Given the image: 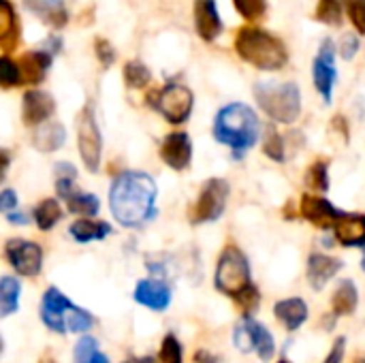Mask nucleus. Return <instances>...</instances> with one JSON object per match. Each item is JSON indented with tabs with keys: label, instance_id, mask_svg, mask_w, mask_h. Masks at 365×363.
<instances>
[{
	"label": "nucleus",
	"instance_id": "nucleus-38",
	"mask_svg": "<svg viewBox=\"0 0 365 363\" xmlns=\"http://www.w3.org/2000/svg\"><path fill=\"white\" fill-rule=\"evenodd\" d=\"M96 353H98V342H96V338L83 334V336L77 340L75 349H73V359H75V363H90V359H92Z\"/></svg>",
	"mask_w": 365,
	"mask_h": 363
},
{
	"label": "nucleus",
	"instance_id": "nucleus-35",
	"mask_svg": "<svg viewBox=\"0 0 365 363\" xmlns=\"http://www.w3.org/2000/svg\"><path fill=\"white\" fill-rule=\"evenodd\" d=\"M160 363H184V349L175 334H167L160 342Z\"/></svg>",
	"mask_w": 365,
	"mask_h": 363
},
{
	"label": "nucleus",
	"instance_id": "nucleus-8",
	"mask_svg": "<svg viewBox=\"0 0 365 363\" xmlns=\"http://www.w3.org/2000/svg\"><path fill=\"white\" fill-rule=\"evenodd\" d=\"M229 195H231V186H229L227 180H222V178H210L201 186V193H199L197 201L190 205L188 220L192 225H207V223L220 220L222 214H225V210H227Z\"/></svg>",
	"mask_w": 365,
	"mask_h": 363
},
{
	"label": "nucleus",
	"instance_id": "nucleus-33",
	"mask_svg": "<svg viewBox=\"0 0 365 363\" xmlns=\"http://www.w3.org/2000/svg\"><path fill=\"white\" fill-rule=\"evenodd\" d=\"M263 152L267 158L274 163H284L287 160V150H284V139L276 131V126H267L265 137H263Z\"/></svg>",
	"mask_w": 365,
	"mask_h": 363
},
{
	"label": "nucleus",
	"instance_id": "nucleus-13",
	"mask_svg": "<svg viewBox=\"0 0 365 363\" xmlns=\"http://www.w3.org/2000/svg\"><path fill=\"white\" fill-rule=\"evenodd\" d=\"M160 158L173 171H186L192 163V141L188 133H171L160 143Z\"/></svg>",
	"mask_w": 365,
	"mask_h": 363
},
{
	"label": "nucleus",
	"instance_id": "nucleus-19",
	"mask_svg": "<svg viewBox=\"0 0 365 363\" xmlns=\"http://www.w3.org/2000/svg\"><path fill=\"white\" fill-rule=\"evenodd\" d=\"M24 4L49 28H64L68 21V9L64 0H24Z\"/></svg>",
	"mask_w": 365,
	"mask_h": 363
},
{
	"label": "nucleus",
	"instance_id": "nucleus-30",
	"mask_svg": "<svg viewBox=\"0 0 365 363\" xmlns=\"http://www.w3.org/2000/svg\"><path fill=\"white\" fill-rule=\"evenodd\" d=\"M306 186L314 193H327L329 190V165L327 160H314L306 171Z\"/></svg>",
	"mask_w": 365,
	"mask_h": 363
},
{
	"label": "nucleus",
	"instance_id": "nucleus-40",
	"mask_svg": "<svg viewBox=\"0 0 365 363\" xmlns=\"http://www.w3.org/2000/svg\"><path fill=\"white\" fill-rule=\"evenodd\" d=\"M344 11L349 13V19L353 24V28L365 34V0H342Z\"/></svg>",
	"mask_w": 365,
	"mask_h": 363
},
{
	"label": "nucleus",
	"instance_id": "nucleus-55",
	"mask_svg": "<svg viewBox=\"0 0 365 363\" xmlns=\"http://www.w3.org/2000/svg\"><path fill=\"white\" fill-rule=\"evenodd\" d=\"M278 363H291V362H289V359H280V362H278Z\"/></svg>",
	"mask_w": 365,
	"mask_h": 363
},
{
	"label": "nucleus",
	"instance_id": "nucleus-39",
	"mask_svg": "<svg viewBox=\"0 0 365 363\" xmlns=\"http://www.w3.org/2000/svg\"><path fill=\"white\" fill-rule=\"evenodd\" d=\"M255 353L259 355V359H261V362H272V359H274V355H276V340H274L272 332H269L265 325H261V329H259L257 351H255Z\"/></svg>",
	"mask_w": 365,
	"mask_h": 363
},
{
	"label": "nucleus",
	"instance_id": "nucleus-5",
	"mask_svg": "<svg viewBox=\"0 0 365 363\" xmlns=\"http://www.w3.org/2000/svg\"><path fill=\"white\" fill-rule=\"evenodd\" d=\"M255 98L263 113L278 124H293L302 116V90L293 81H259Z\"/></svg>",
	"mask_w": 365,
	"mask_h": 363
},
{
	"label": "nucleus",
	"instance_id": "nucleus-18",
	"mask_svg": "<svg viewBox=\"0 0 365 363\" xmlns=\"http://www.w3.org/2000/svg\"><path fill=\"white\" fill-rule=\"evenodd\" d=\"M195 30L205 43H212L220 36L222 19L214 0H195Z\"/></svg>",
	"mask_w": 365,
	"mask_h": 363
},
{
	"label": "nucleus",
	"instance_id": "nucleus-45",
	"mask_svg": "<svg viewBox=\"0 0 365 363\" xmlns=\"http://www.w3.org/2000/svg\"><path fill=\"white\" fill-rule=\"evenodd\" d=\"M79 188L75 186V180H56V193L62 201L71 199Z\"/></svg>",
	"mask_w": 365,
	"mask_h": 363
},
{
	"label": "nucleus",
	"instance_id": "nucleus-4",
	"mask_svg": "<svg viewBox=\"0 0 365 363\" xmlns=\"http://www.w3.org/2000/svg\"><path fill=\"white\" fill-rule=\"evenodd\" d=\"M41 321L49 332L56 334H86L94 327V317L75 306L60 293L58 287H49L41 300Z\"/></svg>",
	"mask_w": 365,
	"mask_h": 363
},
{
	"label": "nucleus",
	"instance_id": "nucleus-12",
	"mask_svg": "<svg viewBox=\"0 0 365 363\" xmlns=\"http://www.w3.org/2000/svg\"><path fill=\"white\" fill-rule=\"evenodd\" d=\"M299 212L302 216L317 229H334L336 220L340 218L342 210H338L331 201H327L325 197H319V195H312V193H306L302 197V203H299Z\"/></svg>",
	"mask_w": 365,
	"mask_h": 363
},
{
	"label": "nucleus",
	"instance_id": "nucleus-43",
	"mask_svg": "<svg viewBox=\"0 0 365 363\" xmlns=\"http://www.w3.org/2000/svg\"><path fill=\"white\" fill-rule=\"evenodd\" d=\"M19 205V199H17V193L13 188H4L0 190V212L2 214H11L15 212Z\"/></svg>",
	"mask_w": 365,
	"mask_h": 363
},
{
	"label": "nucleus",
	"instance_id": "nucleus-16",
	"mask_svg": "<svg viewBox=\"0 0 365 363\" xmlns=\"http://www.w3.org/2000/svg\"><path fill=\"white\" fill-rule=\"evenodd\" d=\"M331 231H334V237L344 248H364L365 250V214L342 212Z\"/></svg>",
	"mask_w": 365,
	"mask_h": 363
},
{
	"label": "nucleus",
	"instance_id": "nucleus-32",
	"mask_svg": "<svg viewBox=\"0 0 365 363\" xmlns=\"http://www.w3.org/2000/svg\"><path fill=\"white\" fill-rule=\"evenodd\" d=\"M342 13H344L342 0H319V4L314 9V17L327 26H340Z\"/></svg>",
	"mask_w": 365,
	"mask_h": 363
},
{
	"label": "nucleus",
	"instance_id": "nucleus-6",
	"mask_svg": "<svg viewBox=\"0 0 365 363\" xmlns=\"http://www.w3.org/2000/svg\"><path fill=\"white\" fill-rule=\"evenodd\" d=\"M252 285V270L248 257L242 252L240 246L229 244L216 263V274H214V287L227 297H237L244 289Z\"/></svg>",
	"mask_w": 365,
	"mask_h": 363
},
{
	"label": "nucleus",
	"instance_id": "nucleus-46",
	"mask_svg": "<svg viewBox=\"0 0 365 363\" xmlns=\"http://www.w3.org/2000/svg\"><path fill=\"white\" fill-rule=\"evenodd\" d=\"M53 173H56V180H75L77 178V169L71 163H58L53 167Z\"/></svg>",
	"mask_w": 365,
	"mask_h": 363
},
{
	"label": "nucleus",
	"instance_id": "nucleus-24",
	"mask_svg": "<svg viewBox=\"0 0 365 363\" xmlns=\"http://www.w3.org/2000/svg\"><path fill=\"white\" fill-rule=\"evenodd\" d=\"M359 306V291L353 280H342L331 297V310L336 317H351Z\"/></svg>",
	"mask_w": 365,
	"mask_h": 363
},
{
	"label": "nucleus",
	"instance_id": "nucleus-25",
	"mask_svg": "<svg viewBox=\"0 0 365 363\" xmlns=\"http://www.w3.org/2000/svg\"><path fill=\"white\" fill-rule=\"evenodd\" d=\"M259 329H261V323L255 321L252 317H244L235 329H233V344L240 353L244 355H250L257 351V338H259Z\"/></svg>",
	"mask_w": 365,
	"mask_h": 363
},
{
	"label": "nucleus",
	"instance_id": "nucleus-41",
	"mask_svg": "<svg viewBox=\"0 0 365 363\" xmlns=\"http://www.w3.org/2000/svg\"><path fill=\"white\" fill-rule=\"evenodd\" d=\"M94 51H96V58H98V62L105 66V68H109L113 62H115V49H113V45L107 41V39H94Z\"/></svg>",
	"mask_w": 365,
	"mask_h": 363
},
{
	"label": "nucleus",
	"instance_id": "nucleus-34",
	"mask_svg": "<svg viewBox=\"0 0 365 363\" xmlns=\"http://www.w3.org/2000/svg\"><path fill=\"white\" fill-rule=\"evenodd\" d=\"M24 83L21 77V68L15 60H11L9 56H0V88L9 90V88H17Z\"/></svg>",
	"mask_w": 365,
	"mask_h": 363
},
{
	"label": "nucleus",
	"instance_id": "nucleus-37",
	"mask_svg": "<svg viewBox=\"0 0 365 363\" xmlns=\"http://www.w3.org/2000/svg\"><path fill=\"white\" fill-rule=\"evenodd\" d=\"M235 300V304H237V308L244 312V317H250L257 308H259V304H261V293H259V287L257 285H250L248 289H244L237 297H233Z\"/></svg>",
	"mask_w": 365,
	"mask_h": 363
},
{
	"label": "nucleus",
	"instance_id": "nucleus-49",
	"mask_svg": "<svg viewBox=\"0 0 365 363\" xmlns=\"http://www.w3.org/2000/svg\"><path fill=\"white\" fill-rule=\"evenodd\" d=\"M195 362L197 363H218L216 362V357H214V355H210L207 351H199V353L195 355Z\"/></svg>",
	"mask_w": 365,
	"mask_h": 363
},
{
	"label": "nucleus",
	"instance_id": "nucleus-2",
	"mask_svg": "<svg viewBox=\"0 0 365 363\" xmlns=\"http://www.w3.org/2000/svg\"><path fill=\"white\" fill-rule=\"evenodd\" d=\"M212 133L218 143L231 148L235 160H242L246 152L257 145L261 137V122L252 107L244 103H229L218 109Z\"/></svg>",
	"mask_w": 365,
	"mask_h": 363
},
{
	"label": "nucleus",
	"instance_id": "nucleus-54",
	"mask_svg": "<svg viewBox=\"0 0 365 363\" xmlns=\"http://www.w3.org/2000/svg\"><path fill=\"white\" fill-rule=\"evenodd\" d=\"M2 349H4V344H2V336H0V353H2Z\"/></svg>",
	"mask_w": 365,
	"mask_h": 363
},
{
	"label": "nucleus",
	"instance_id": "nucleus-7",
	"mask_svg": "<svg viewBox=\"0 0 365 363\" xmlns=\"http://www.w3.org/2000/svg\"><path fill=\"white\" fill-rule=\"evenodd\" d=\"M148 105L154 107L169 124H184L195 107V94L184 83H167L160 90L148 94Z\"/></svg>",
	"mask_w": 365,
	"mask_h": 363
},
{
	"label": "nucleus",
	"instance_id": "nucleus-11",
	"mask_svg": "<svg viewBox=\"0 0 365 363\" xmlns=\"http://www.w3.org/2000/svg\"><path fill=\"white\" fill-rule=\"evenodd\" d=\"M336 58V45L331 39H323L319 53L312 62V79H314V88L319 90V94L323 96V103L329 105L334 98V86L338 79V71L334 64Z\"/></svg>",
	"mask_w": 365,
	"mask_h": 363
},
{
	"label": "nucleus",
	"instance_id": "nucleus-15",
	"mask_svg": "<svg viewBox=\"0 0 365 363\" xmlns=\"http://www.w3.org/2000/svg\"><path fill=\"white\" fill-rule=\"evenodd\" d=\"M171 289L165 280H156V278H143L137 282L133 300L154 312H165L171 306Z\"/></svg>",
	"mask_w": 365,
	"mask_h": 363
},
{
	"label": "nucleus",
	"instance_id": "nucleus-28",
	"mask_svg": "<svg viewBox=\"0 0 365 363\" xmlns=\"http://www.w3.org/2000/svg\"><path fill=\"white\" fill-rule=\"evenodd\" d=\"M32 218L41 231H51L62 220V208H60L58 199H43L32 210Z\"/></svg>",
	"mask_w": 365,
	"mask_h": 363
},
{
	"label": "nucleus",
	"instance_id": "nucleus-3",
	"mask_svg": "<svg viewBox=\"0 0 365 363\" xmlns=\"http://www.w3.org/2000/svg\"><path fill=\"white\" fill-rule=\"evenodd\" d=\"M237 56L259 71H280L289 62V51L284 43L257 26H244L235 34Z\"/></svg>",
	"mask_w": 365,
	"mask_h": 363
},
{
	"label": "nucleus",
	"instance_id": "nucleus-36",
	"mask_svg": "<svg viewBox=\"0 0 365 363\" xmlns=\"http://www.w3.org/2000/svg\"><path fill=\"white\" fill-rule=\"evenodd\" d=\"M233 6H235V11H237L244 19L255 21V19H259V17L265 15V11H267V0H233Z\"/></svg>",
	"mask_w": 365,
	"mask_h": 363
},
{
	"label": "nucleus",
	"instance_id": "nucleus-47",
	"mask_svg": "<svg viewBox=\"0 0 365 363\" xmlns=\"http://www.w3.org/2000/svg\"><path fill=\"white\" fill-rule=\"evenodd\" d=\"M9 169H11V152L6 148H0V184L6 180Z\"/></svg>",
	"mask_w": 365,
	"mask_h": 363
},
{
	"label": "nucleus",
	"instance_id": "nucleus-17",
	"mask_svg": "<svg viewBox=\"0 0 365 363\" xmlns=\"http://www.w3.org/2000/svg\"><path fill=\"white\" fill-rule=\"evenodd\" d=\"M344 263L336 257L329 255H321V252H312L308 257V282L314 291H323L340 272H342Z\"/></svg>",
	"mask_w": 365,
	"mask_h": 363
},
{
	"label": "nucleus",
	"instance_id": "nucleus-1",
	"mask_svg": "<svg viewBox=\"0 0 365 363\" xmlns=\"http://www.w3.org/2000/svg\"><path fill=\"white\" fill-rule=\"evenodd\" d=\"M158 188L145 171H122L109 188V208L124 229H141L156 218Z\"/></svg>",
	"mask_w": 365,
	"mask_h": 363
},
{
	"label": "nucleus",
	"instance_id": "nucleus-10",
	"mask_svg": "<svg viewBox=\"0 0 365 363\" xmlns=\"http://www.w3.org/2000/svg\"><path fill=\"white\" fill-rule=\"evenodd\" d=\"M6 263L24 278H36L43 270V248L30 240H9L4 246Z\"/></svg>",
	"mask_w": 365,
	"mask_h": 363
},
{
	"label": "nucleus",
	"instance_id": "nucleus-14",
	"mask_svg": "<svg viewBox=\"0 0 365 363\" xmlns=\"http://www.w3.org/2000/svg\"><path fill=\"white\" fill-rule=\"evenodd\" d=\"M56 111V101L49 92L43 90H28L21 101V120L26 126H41L45 124Z\"/></svg>",
	"mask_w": 365,
	"mask_h": 363
},
{
	"label": "nucleus",
	"instance_id": "nucleus-26",
	"mask_svg": "<svg viewBox=\"0 0 365 363\" xmlns=\"http://www.w3.org/2000/svg\"><path fill=\"white\" fill-rule=\"evenodd\" d=\"M17 15L15 9L9 0H0V47L2 49H13L17 43Z\"/></svg>",
	"mask_w": 365,
	"mask_h": 363
},
{
	"label": "nucleus",
	"instance_id": "nucleus-42",
	"mask_svg": "<svg viewBox=\"0 0 365 363\" xmlns=\"http://www.w3.org/2000/svg\"><path fill=\"white\" fill-rule=\"evenodd\" d=\"M359 51V39L351 32L342 34V41H340V56L344 60H353Z\"/></svg>",
	"mask_w": 365,
	"mask_h": 363
},
{
	"label": "nucleus",
	"instance_id": "nucleus-51",
	"mask_svg": "<svg viewBox=\"0 0 365 363\" xmlns=\"http://www.w3.org/2000/svg\"><path fill=\"white\" fill-rule=\"evenodd\" d=\"M90 363H111V362H109V357H107L105 353H101V351H98V353L90 359Z\"/></svg>",
	"mask_w": 365,
	"mask_h": 363
},
{
	"label": "nucleus",
	"instance_id": "nucleus-22",
	"mask_svg": "<svg viewBox=\"0 0 365 363\" xmlns=\"http://www.w3.org/2000/svg\"><path fill=\"white\" fill-rule=\"evenodd\" d=\"M111 225L105 220H92V218H79L68 227L71 237L77 244H90V242H103L111 235Z\"/></svg>",
	"mask_w": 365,
	"mask_h": 363
},
{
	"label": "nucleus",
	"instance_id": "nucleus-44",
	"mask_svg": "<svg viewBox=\"0 0 365 363\" xmlns=\"http://www.w3.org/2000/svg\"><path fill=\"white\" fill-rule=\"evenodd\" d=\"M344 353H346V338L340 336L336 338V342L331 344V351L327 353L325 362L323 363H342L344 362Z\"/></svg>",
	"mask_w": 365,
	"mask_h": 363
},
{
	"label": "nucleus",
	"instance_id": "nucleus-48",
	"mask_svg": "<svg viewBox=\"0 0 365 363\" xmlns=\"http://www.w3.org/2000/svg\"><path fill=\"white\" fill-rule=\"evenodd\" d=\"M6 220H9L11 225H26V223H28V216H26V214H21V212H19V208H17L15 212L6 214Z\"/></svg>",
	"mask_w": 365,
	"mask_h": 363
},
{
	"label": "nucleus",
	"instance_id": "nucleus-31",
	"mask_svg": "<svg viewBox=\"0 0 365 363\" xmlns=\"http://www.w3.org/2000/svg\"><path fill=\"white\" fill-rule=\"evenodd\" d=\"M122 75H124V83L128 88H133V90H141V88H145L152 81V73H150V68L141 60L126 62Z\"/></svg>",
	"mask_w": 365,
	"mask_h": 363
},
{
	"label": "nucleus",
	"instance_id": "nucleus-52",
	"mask_svg": "<svg viewBox=\"0 0 365 363\" xmlns=\"http://www.w3.org/2000/svg\"><path fill=\"white\" fill-rule=\"evenodd\" d=\"M38 363H58V362H56V359H53L51 355H43V357H41V362H38Z\"/></svg>",
	"mask_w": 365,
	"mask_h": 363
},
{
	"label": "nucleus",
	"instance_id": "nucleus-27",
	"mask_svg": "<svg viewBox=\"0 0 365 363\" xmlns=\"http://www.w3.org/2000/svg\"><path fill=\"white\" fill-rule=\"evenodd\" d=\"M19 295H21L19 280L15 276H2L0 278V319H6L17 312Z\"/></svg>",
	"mask_w": 365,
	"mask_h": 363
},
{
	"label": "nucleus",
	"instance_id": "nucleus-23",
	"mask_svg": "<svg viewBox=\"0 0 365 363\" xmlns=\"http://www.w3.org/2000/svg\"><path fill=\"white\" fill-rule=\"evenodd\" d=\"M64 141H66V128L60 122H45V124L36 126V131L32 135V145L43 154L60 150L64 145Z\"/></svg>",
	"mask_w": 365,
	"mask_h": 363
},
{
	"label": "nucleus",
	"instance_id": "nucleus-29",
	"mask_svg": "<svg viewBox=\"0 0 365 363\" xmlns=\"http://www.w3.org/2000/svg\"><path fill=\"white\" fill-rule=\"evenodd\" d=\"M66 208L71 214L75 216H81V218H94L101 210V201L96 195L92 193H83V190H77L71 199H66Z\"/></svg>",
	"mask_w": 365,
	"mask_h": 363
},
{
	"label": "nucleus",
	"instance_id": "nucleus-20",
	"mask_svg": "<svg viewBox=\"0 0 365 363\" xmlns=\"http://www.w3.org/2000/svg\"><path fill=\"white\" fill-rule=\"evenodd\" d=\"M51 60L53 56L47 53L45 49H34V51H28L24 53L17 64L21 68V77H24V83H41L47 75V71L51 68Z\"/></svg>",
	"mask_w": 365,
	"mask_h": 363
},
{
	"label": "nucleus",
	"instance_id": "nucleus-9",
	"mask_svg": "<svg viewBox=\"0 0 365 363\" xmlns=\"http://www.w3.org/2000/svg\"><path fill=\"white\" fill-rule=\"evenodd\" d=\"M77 148L79 156L90 173H96L101 167V154H103V135L96 124L94 107L88 103L79 116H77Z\"/></svg>",
	"mask_w": 365,
	"mask_h": 363
},
{
	"label": "nucleus",
	"instance_id": "nucleus-21",
	"mask_svg": "<svg viewBox=\"0 0 365 363\" xmlns=\"http://www.w3.org/2000/svg\"><path fill=\"white\" fill-rule=\"evenodd\" d=\"M274 315L276 319L289 329V332H297L310 317L308 312V304L302 297H289V300H280L274 306Z\"/></svg>",
	"mask_w": 365,
	"mask_h": 363
},
{
	"label": "nucleus",
	"instance_id": "nucleus-50",
	"mask_svg": "<svg viewBox=\"0 0 365 363\" xmlns=\"http://www.w3.org/2000/svg\"><path fill=\"white\" fill-rule=\"evenodd\" d=\"M124 363H156L154 357H128Z\"/></svg>",
	"mask_w": 365,
	"mask_h": 363
},
{
	"label": "nucleus",
	"instance_id": "nucleus-53",
	"mask_svg": "<svg viewBox=\"0 0 365 363\" xmlns=\"http://www.w3.org/2000/svg\"><path fill=\"white\" fill-rule=\"evenodd\" d=\"M361 270L365 272V250H364V259H361Z\"/></svg>",
	"mask_w": 365,
	"mask_h": 363
}]
</instances>
